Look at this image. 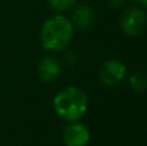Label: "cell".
Listing matches in <instances>:
<instances>
[{"mask_svg":"<svg viewBox=\"0 0 147 146\" xmlns=\"http://www.w3.org/2000/svg\"><path fill=\"white\" fill-rule=\"evenodd\" d=\"M72 22L63 14H54L44 21L40 28V43L45 51L58 53L69 47L74 38Z\"/></svg>","mask_w":147,"mask_h":146,"instance_id":"1","label":"cell"},{"mask_svg":"<svg viewBox=\"0 0 147 146\" xmlns=\"http://www.w3.org/2000/svg\"><path fill=\"white\" fill-rule=\"evenodd\" d=\"M88 96L83 89L70 85L61 89L53 98V109L61 119L79 122L88 111Z\"/></svg>","mask_w":147,"mask_h":146,"instance_id":"2","label":"cell"},{"mask_svg":"<svg viewBox=\"0 0 147 146\" xmlns=\"http://www.w3.org/2000/svg\"><path fill=\"white\" fill-rule=\"evenodd\" d=\"M147 23L146 12L140 7H129L120 16V28L127 36H138Z\"/></svg>","mask_w":147,"mask_h":146,"instance_id":"3","label":"cell"},{"mask_svg":"<svg viewBox=\"0 0 147 146\" xmlns=\"http://www.w3.org/2000/svg\"><path fill=\"white\" fill-rule=\"evenodd\" d=\"M127 76V66L120 59H107L98 70V78L102 84L107 87H116Z\"/></svg>","mask_w":147,"mask_h":146,"instance_id":"4","label":"cell"},{"mask_svg":"<svg viewBox=\"0 0 147 146\" xmlns=\"http://www.w3.org/2000/svg\"><path fill=\"white\" fill-rule=\"evenodd\" d=\"M62 139L66 146H86L90 140V132L83 123L71 122L63 129Z\"/></svg>","mask_w":147,"mask_h":146,"instance_id":"5","label":"cell"},{"mask_svg":"<svg viewBox=\"0 0 147 146\" xmlns=\"http://www.w3.org/2000/svg\"><path fill=\"white\" fill-rule=\"evenodd\" d=\"M38 75L41 82L53 83L61 75V65L54 57H44L38 65Z\"/></svg>","mask_w":147,"mask_h":146,"instance_id":"6","label":"cell"},{"mask_svg":"<svg viewBox=\"0 0 147 146\" xmlns=\"http://www.w3.org/2000/svg\"><path fill=\"white\" fill-rule=\"evenodd\" d=\"M72 25L80 30H88L94 22V10L88 3H80L72 12Z\"/></svg>","mask_w":147,"mask_h":146,"instance_id":"7","label":"cell"},{"mask_svg":"<svg viewBox=\"0 0 147 146\" xmlns=\"http://www.w3.org/2000/svg\"><path fill=\"white\" fill-rule=\"evenodd\" d=\"M129 85L134 92L142 93L147 89V78L141 72H133L129 76Z\"/></svg>","mask_w":147,"mask_h":146,"instance_id":"8","label":"cell"},{"mask_svg":"<svg viewBox=\"0 0 147 146\" xmlns=\"http://www.w3.org/2000/svg\"><path fill=\"white\" fill-rule=\"evenodd\" d=\"M48 4L57 12H65L71 9L76 4V0H47Z\"/></svg>","mask_w":147,"mask_h":146,"instance_id":"9","label":"cell"},{"mask_svg":"<svg viewBox=\"0 0 147 146\" xmlns=\"http://www.w3.org/2000/svg\"><path fill=\"white\" fill-rule=\"evenodd\" d=\"M107 4H109L112 9H120V8L125 4V0H107Z\"/></svg>","mask_w":147,"mask_h":146,"instance_id":"10","label":"cell"},{"mask_svg":"<svg viewBox=\"0 0 147 146\" xmlns=\"http://www.w3.org/2000/svg\"><path fill=\"white\" fill-rule=\"evenodd\" d=\"M140 3L143 5V8H145V9H146V12H147V0H141Z\"/></svg>","mask_w":147,"mask_h":146,"instance_id":"11","label":"cell"},{"mask_svg":"<svg viewBox=\"0 0 147 146\" xmlns=\"http://www.w3.org/2000/svg\"><path fill=\"white\" fill-rule=\"evenodd\" d=\"M83 3H88V1H90V0H81Z\"/></svg>","mask_w":147,"mask_h":146,"instance_id":"12","label":"cell"},{"mask_svg":"<svg viewBox=\"0 0 147 146\" xmlns=\"http://www.w3.org/2000/svg\"><path fill=\"white\" fill-rule=\"evenodd\" d=\"M133 1H138V3H140V1H141V0H133Z\"/></svg>","mask_w":147,"mask_h":146,"instance_id":"13","label":"cell"}]
</instances>
